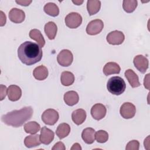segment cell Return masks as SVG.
<instances>
[{
    "label": "cell",
    "instance_id": "cell-1",
    "mask_svg": "<svg viewBox=\"0 0 150 150\" xmlns=\"http://www.w3.org/2000/svg\"><path fill=\"white\" fill-rule=\"evenodd\" d=\"M38 44L30 41L22 43L18 49V56L23 64L30 66L40 61L42 50Z\"/></svg>",
    "mask_w": 150,
    "mask_h": 150
},
{
    "label": "cell",
    "instance_id": "cell-2",
    "mask_svg": "<svg viewBox=\"0 0 150 150\" xmlns=\"http://www.w3.org/2000/svg\"><path fill=\"white\" fill-rule=\"evenodd\" d=\"M33 113V111L30 106L25 107L21 110H13L3 115L1 120L8 125L19 127L32 118Z\"/></svg>",
    "mask_w": 150,
    "mask_h": 150
},
{
    "label": "cell",
    "instance_id": "cell-3",
    "mask_svg": "<svg viewBox=\"0 0 150 150\" xmlns=\"http://www.w3.org/2000/svg\"><path fill=\"white\" fill-rule=\"evenodd\" d=\"M107 88L112 94L118 96L124 92L126 88V84L121 77L114 76L108 80Z\"/></svg>",
    "mask_w": 150,
    "mask_h": 150
},
{
    "label": "cell",
    "instance_id": "cell-4",
    "mask_svg": "<svg viewBox=\"0 0 150 150\" xmlns=\"http://www.w3.org/2000/svg\"><path fill=\"white\" fill-rule=\"evenodd\" d=\"M59 115L58 112L52 108L46 110L42 115V120L43 122L49 125H53L58 121Z\"/></svg>",
    "mask_w": 150,
    "mask_h": 150
},
{
    "label": "cell",
    "instance_id": "cell-5",
    "mask_svg": "<svg viewBox=\"0 0 150 150\" xmlns=\"http://www.w3.org/2000/svg\"><path fill=\"white\" fill-rule=\"evenodd\" d=\"M66 25L70 29L78 28L82 23V17L77 12H70L65 18Z\"/></svg>",
    "mask_w": 150,
    "mask_h": 150
},
{
    "label": "cell",
    "instance_id": "cell-6",
    "mask_svg": "<svg viewBox=\"0 0 150 150\" xmlns=\"http://www.w3.org/2000/svg\"><path fill=\"white\" fill-rule=\"evenodd\" d=\"M58 63L63 67L70 66L73 60V55L71 52L67 49H63L60 52L57 56Z\"/></svg>",
    "mask_w": 150,
    "mask_h": 150
},
{
    "label": "cell",
    "instance_id": "cell-7",
    "mask_svg": "<svg viewBox=\"0 0 150 150\" xmlns=\"http://www.w3.org/2000/svg\"><path fill=\"white\" fill-rule=\"evenodd\" d=\"M104 28V23L101 19H94L90 21L86 27V32L90 35L100 33Z\"/></svg>",
    "mask_w": 150,
    "mask_h": 150
},
{
    "label": "cell",
    "instance_id": "cell-8",
    "mask_svg": "<svg viewBox=\"0 0 150 150\" xmlns=\"http://www.w3.org/2000/svg\"><path fill=\"white\" fill-rule=\"evenodd\" d=\"M120 112L122 117L125 119L132 118L135 115V106L129 102L124 103L120 107Z\"/></svg>",
    "mask_w": 150,
    "mask_h": 150
},
{
    "label": "cell",
    "instance_id": "cell-9",
    "mask_svg": "<svg viewBox=\"0 0 150 150\" xmlns=\"http://www.w3.org/2000/svg\"><path fill=\"white\" fill-rule=\"evenodd\" d=\"M125 39L124 33L119 30H114L110 32L106 38V40L109 44L112 45H119L123 43Z\"/></svg>",
    "mask_w": 150,
    "mask_h": 150
},
{
    "label": "cell",
    "instance_id": "cell-10",
    "mask_svg": "<svg viewBox=\"0 0 150 150\" xmlns=\"http://www.w3.org/2000/svg\"><path fill=\"white\" fill-rule=\"evenodd\" d=\"M133 63L135 68L141 73H145L148 68V60L143 55L139 54L136 56L134 58Z\"/></svg>",
    "mask_w": 150,
    "mask_h": 150
},
{
    "label": "cell",
    "instance_id": "cell-11",
    "mask_svg": "<svg viewBox=\"0 0 150 150\" xmlns=\"http://www.w3.org/2000/svg\"><path fill=\"white\" fill-rule=\"evenodd\" d=\"M107 109L104 105L101 103L94 104L91 108V114L96 120H100L103 119L106 115Z\"/></svg>",
    "mask_w": 150,
    "mask_h": 150
},
{
    "label": "cell",
    "instance_id": "cell-12",
    "mask_svg": "<svg viewBox=\"0 0 150 150\" xmlns=\"http://www.w3.org/2000/svg\"><path fill=\"white\" fill-rule=\"evenodd\" d=\"M9 18L11 21L15 23H20L22 22L25 18V14L23 11L13 8L9 12Z\"/></svg>",
    "mask_w": 150,
    "mask_h": 150
},
{
    "label": "cell",
    "instance_id": "cell-13",
    "mask_svg": "<svg viewBox=\"0 0 150 150\" xmlns=\"http://www.w3.org/2000/svg\"><path fill=\"white\" fill-rule=\"evenodd\" d=\"M54 137V134L51 129L46 127H43L41 128L40 139L42 144L49 145L53 141Z\"/></svg>",
    "mask_w": 150,
    "mask_h": 150
},
{
    "label": "cell",
    "instance_id": "cell-14",
    "mask_svg": "<svg viewBox=\"0 0 150 150\" xmlns=\"http://www.w3.org/2000/svg\"><path fill=\"white\" fill-rule=\"evenodd\" d=\"M7 94L9 100L16 101L21 97L22 90L21 88L16 85H11L8 88Z\"/></svg>",
    "mask_w": 150,
    "mask_h": 150
},
{
    "label": "cell",
    "instance_id": "cell-15",
    "mask_svg": "<svg viewBox=\"0 0 150 150\" xmlns=\"http://www.w3.org/2000/svg\"><path fill=\"white\" fill-rule=\"evenodd\" d=\"M124 75L132 88L138 87L141 85L138 76L132 69H127L125 71Z\"/></svg>",
    "mask_w": 150,
    "mask_h": 150
},
{
    "label": "cell",
    "instance_id": "cell-16",
    "mask_svg": "<svg viewBox=\"0 0 150 150\" xmlns=\"http://www.w3.org/2000/svg\"><path fill=\"white\" fill-rule=\"evenodd\" d=\"M86 118V112L84 110L79 108L73 111L71 119L74 124L79 125L83 124Z\"/></svg>",
    "mask_w": 150,
    "mask_h": 150
},
{
    "label": "cell",
    "instance_id": "cell-17",
    "mask_svg": "<svg viewBox=\"0 0 150 150\" xmlns=\"http://www.w3.org/2000/svg\"><path fill=\"white\" fill-rule=\"evenodd\" d=\"M103 71L104 74L107 76L112 74H119L121 68L115 62H108L105 64Z\"/></svg>",
    "mask_w": 150,
    "mask_h": 150
},
{
    "label": "cell",
    "instance_id": "cell-18",
    "mask_svg": "<svg viewBox=\"0 0 150 150\" xmlns=\"http://www.w3.org/2000/svg\"><path fill=\"white\" fill-rule=\"evenodd\" d=\"M63 98L65 103L69 106H73L76 104L79 100V95L75 91H69L66 92L64 94Z\"/></svg>",
    "mask_w": 150,
    "mask_h": 150
},
{
    "label": "cell",
    "instance_id": "cell-19",
    "mask_svg": "<svg viewBox=\"0 0 150 150\" xmlns=\"http://www.w3.org/2000/svg\"><path fill=\"white\" fill-rule=\"evenodd\" d=\"M95 130L92 128H86L84 129L81 133L83 140L87 144H91L95 140Z\"/></svg>",
    "mask_w": 150,
    "mask_h": 150
},
{
    "label": "cell",
    "instance_id": "cell-20",
    "mask_svg": "<svg viewBox=\"0 0 150 150\" xmlns=\"http://www.w3.org/2000/svg\"><path fill=\"white\" fill-rule=\"evenodd\" d=\"M41 141L40 135L38 134H32L27 136L24 139L25 145L27 148H32L40 145Z\"/></svg>",
    "mask_w": 150,
    "mask_h": 150
},
{
    "label": "cell",
    "instance_id": "cell-21",
    "mask_svg": "<svg viewBox=\"0 0 150 150\" xmlns=\"http://www.w3.org/2000/svg\"><path fill=\"white\" fill-rule=\"evenodd\" d=\"M44 30L46 36L49 39L53 40L55 38L57 31V27L54 22L52 21L48 22L45 24Z\"/></svg>",
    "mask_w": 150,
    "mask_h": 150
},
{
    "label": "cell",
    "instance_id": "cell-22",
    "mask_svg": "<svg viewBox=\"0 0 150 150\" xmlns=\"http://www.w3.org/2000/svg\"><path fill=\"white\" fill-rule=\"evenodd\" d=\"M33 75L36 80H43L48 76V70L43 65L39 66L33 70Z\"/></svg>",
    "mask_w": 150,
    "mask_h": 150
},
{
    "label": "cell",
    "instance_id": "cell-23",
    "mask_svg": "<svg viewBox=\"0 0 150 150\" xmlns=\"http://www.w3.org/2000/svg\"><path fill=\"white\" fill-rule=\"evenodd\" d=\"M29 35L32 39L35 40L38 43L40 47H43L45 46V40L39 30L37 29H32L30 30Z\"/></svg>",
    "mask_w": 150,
    "mask_h": 150
},
{
    "label": "cell",
    "instance_id": "cell-24",
    "mask_svg": "<svg viewBox=\"0 0 150 150\" xmlns=\"http://www.w3.org/2000/svg\"><path fill=\"white\" fill-rule=\"evenodd\" d=\"M70 132V127L67 123H62L59 124L56 129V134L60 139H62L69 134Z\"/></svg>",
    "mask_w": 150,
    "mask_h": 150
},
{
    "label": "cell",
    "instance_id": "cell-25",
    "mask_svg": "<svg viewBox=\"0 0 150 150\" xmlns=\"http://www.w3.org/2000/svg\"><path fill=\"white\" fill-rule=\"evenodd\" d=\"M101 2L97 0H88L87 2V9L90 15L97 13L100 9Z\"/></svg>",
    "mask_w": 150,
    "mask_h": 150
},
{
    "label": "cell",
    "instance_id": "cell-26",
    "mask_svg": "<svg viewBox=\"0 0 150 150\" xmlns=\"http://www.w3.org/2000/svg\"><path fill=\"white\" fill-rule=\"evenodd\" d=\"M61 83L64 86H69L74 81V74L68 71H63L61 74L60 77Z\"/></svg>",
    "mask_w": 150,
    "mask_h": 150
},
{
    "label": "cell",
    "instance_id": "cell-27",
    "mask_svg": "<svg viewBox=\"0 0 150 150\" xmlns=\"http://www.w3.org/2000/svg\"><path fill=\"white\" fill-rule=\"evenodd\" d=\"M43 10L46 13L51 16H57L59 13V9L56 4L53 2H48L45 5Z\"/></svg>",
    "mask_w": 150,
    "mask_h": 150
},
{
    "label": "cell",
    "instance_id": "cell-28",
    "mask_svg": "<svg viewBox=\"0 0 150 150\" xmlns=\"http://www.w3.org/2000/svg\"><path fill=\"white\" fill-rule=\"evenodd\" d=\"M40 129L39 124L36 121H30L24 125V130L26 133L34 134L37 133Z\"/></svg>",
    "mask_w": 150,
    "mask_h": 150
},
{
    "label": "cell",
    "instance_id": "cell-29",
    "mask_svg": "<svg viewBox=\"0 0 150 150\" xmlns=\"http://www.w3.org/2000/svg\"><path fill=\"white\" fill-rule=\"evenodd\" d=\"M137 1L136 0H124L122 8L127 13H131L135 11L137 6Z\"/></svg>",
    "mask_w": 150,
    "mask_h": 150
},
{
    "label": "cell",
    "instance_id": "cell-30",
    "mask_svg": "<svg viewBox=\"0 0 150 150\" xmlns=\"http://www.w3.org/2000/svg\"><path fill=\"white\" fill-rule=\"evenodd\" d=\"M95 138L99 143H104L108 141V134L104 130H99L95 133Z\"/></svg>",
    "mask_w": 150,
    "mask_h": 150
},
{
    "label": "cell",
    "instance_id": "cell-31",
    "mask_svg": "<svg viewBox=\"0 0 150 150\" xmlns=\"http://www.w3.org/2000/svg\"><path fill=\"white\" fill-rule=\"evenodd\" d=\"M139 148V142L137 140H132L126 145V150H138Z\"/></svg>",
    "mask_w": 150,
    "mask_h": 150
},
{
    "label": "cell",
    "instance_id": "cell-32",
    "mask_svg": "<svg viewBox=\"0 0 150 150\" xmlns=\"http://www.w3.org/2000/svg\"><path fill=\"white\" fill-rule=\"evenodd\" d=\"M1 87V100H2L6 96L7 92H8V88L5 86H4L1 84L0 86Z\"/></svg>",
    "mask_w": 150,
    "mask_h": 150
},
{
    "label": "cell",
    "instance_id": "cell-33",
    "mask_svg": "<svg viewBox=\"0 0 150 150\" xmlns=\"http://www.w3.org/2000/svg\"><path fill=\"white\" fill-rule=\"evenodd\" d=\"M52 149V150H54V149L65 150L66 149V147H65L64 144L62 142L60 141V142H58L56 144H55L54 146Z\"/></svg>",
    "mask_w": 150,
    "mask_h": 150
},
{
    "label": "cell",
    "instance_id": "cell-34",
    "mask_svg": "<svg viewBox=\"0 0 150 150\" xmlns=\"http://www.w3.org/2000/svg\"><path fill=\"white\" fill-rule=\"evenodd\" d=\"M17 4L22 5V6H29L30 5V3H32V1L31 0H21V1H15Z\"/></svg>",
    "mask_w": 150,
    "mask_h": 150
},
{
    "label": "cell",
    "instance_id": "cell-35",
    "mask_svg": "<svg viewBox=\"0 0 150 150\" xmlns=\"http://www.w3.org/2000/svg\"><path fill=\"white\" fill-rule=\"evenodd\" d=\"M1 26H4L5 23H6V16L5 15H4V12L2 11H1Z\"/></svg>",
    "mask_w": 150,
    "mask_h": 150
},
{
    "label": "cell",
    "instance_id": "cell-36",
    "mask_svg": "<svg viewBox=\"0 0 150 150\" xmlns=\"http://www.w3.org/2000/svg\"><path fill=\"white\" fill-rule=\"evenodd\" d=\"M149 74H147L144 78V87L148 90H149Z\"/></svg>",
    "mask_w": 150,
    "mask_h": 150
},
{
    "label": "cell",
    "instance_id": "cell-37",
    "mask_svg": "<svg viewBox=\"0 0 150 150\" xmlns=\"http://www.w3.org/2000/svg\"><path fill=\"white\" fill-rule=\"evenodd\" d=\"M71 149L73 150V149H80L81 150V148L80 146V145L78 143H75L73 144V146L71 148Z\"/></svg>",
    "mask_w": 150,
    "mask_h": 150
},
{
    "label": "cell",
    "instance_id": "cell-38",
    "mask_svg": "<svg viewBox=\"0 0 150 150\" xmlns=\"http://www.w3.org/2000/svg\"><path fill=\"white\" fill-rule=\"evenodd\" d=\"M73 2L77 5H80L83 2V1H73Z\"/></svg>",
    "mask_w": 150,
    "mask_h": 150
}]
</instances>
